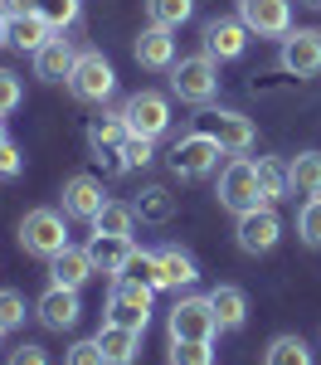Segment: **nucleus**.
Returning a JSON list of instances; mask_svg holds the SVG:
<instances>
[{
  "instance_id": "nucleus-1",
  "label": "nucleus",
  "mask_w": 321,
  "mask_h": 365,
  "mask_svg": "<svg viewBox=\"0 0 321 365\" xmlns=\"http://www.w3.org/2000/svg\"><path fill=\"white\" fill-rule=\"evenodd\" d=\"M171 93L180 103H195V108H209L219 98V58L209 54H185L171 63Z\"/></svg>"
},
{
  "instance_id": "nucleus-2",
  "label": "nucleus",
  "mask_w": 321,
  "mask_h": 365,
  "mask_svg": "<svg viewBox=\"0 0 321 365\" xmlns=\"http://www.w3.org/2000/svg\"><path fill=\"white\" fill-rule=\"evenodd\" d=\"M219 156H224V146L209 137V132H185V137L171 141V151H166V166L180 175V180H204L209 170L219 166Z\"/></svg>"
},
{
  "instance_id": "nucleus-3",
  "label": "nucleus",
  "mask_w": 321,
  "mask_h": 365,
  "mask_svg": "<svg viewBox=\"0 0 321 365\" xmlns=\"http://www.w3.org/2000/svg\"><path fill=\"white\" fill-rule=\"evenodd\" d=\"M63 220H68L63 210H29L25 220H20V249L49 263L54 253L68 249V225Z\"/></svg>"
},
{
  "instance_id": "nucleus-4",
  "label": "nucleus",
  "mask_w": 321,
  "mask_h": 365,
  "mask_svg": "<svg viewBox=\"0 0 321 365\" xmlns=\"http://www.w3.org/2000/svg\"><path fill=\"white\" fill-rule=\"evenodd\" d=\"M219 205L224 210H233V215H248V210H258V205H268L258 190V161H248V156H233L229 166L219 170Z\"/></svg>"
},
{
  "instance_id": "nucleus-5",
  "label": "nucleus",
  "mask_w": 321,
  "mask_h": 365,
  "mask_svg": "<svg viewBox=\"0 0 321 365\" xmlns=\"http://www.w3.org/2000/svg\"><path fill=\"white\" fill-rule=\"evenodd\" d=\"M122 117H127V132L132 137H166L171 132V98L156 93V88H142L122 103Z\"/></svg>"
},
{
  "instance_id": "nucleus-6",
  "label": "nucleus",
  "mask_w": 321,
  "mask_h": 365,
  "mask_svg": "<svg viewBox=\"0 0 321 365\" xmlns=\"http://www.w3.org/2000/svg\"><path fill=\"white\" fill-rule=\"evenodd\" d=\"M112 88H117L112 63L98 54V49H78V63H73V73H68V93H73L78 103H107Z\"/></svg>"
},
{
  "instance_id": "nucleus-7",
  "label": "nucleus",
  "mask_w": 321,
  "mask_h": 365,
  "mask_svg": "<svg viewBox=\"0 0 321 365\" xmlns=\"http://www.w3.org/2000/svg\"><path fill=\"white\" fill-rule=\"evenodd\" d=\"M219 317L209 307V297H180L166 317V336L171 341H214Z\"/></svg>"
},
{
  "instance_id": "nucleus-8",
  "label": "nucleus",
  "mask_w": 321,
  "mask_h": 365,
  "mask_svg": "<svg viewBox=\"0 0 321 365\" xmlns=\"http://www.w3.org/2000/svg\"><path fill=\"white\" fill-rule=\"evenodd\" d=\"M151 292L156 287H146V282L117 278L112 292H107V322L132 327V331H146V322H151Z\"/></svg>"
},
{
  "instance_id": "nucleus-9",
  "label": "nucleus",
  "mask_w": 321,
  "mask_h": 365,
  "mask_svg": "<svg viewBox=\"0 0 321 365\" xmlns=\"http://www.w3.org/2000/svg\"><path fill=\"white\" fill-rule=\"evenodd\" d=\"M238 249L243 253H273L278 249V239H283V220H278V210L273 205H258V210H248V215H238Z\"/></svg>"
},
{
  "instance_id": "nucleus-10",
  "label": "nucleus",
  "mask_w": 321,
  "mask_h": 365,
  "mask_svg": "<svg viewBox=\"0 0 321 365\" xmlns=\"http://www.w3.org/2000/svg\"><path fill=\"white\" fill-rule=\"evenodd\" d=\"M204 132L219 141L229 156L253 151V141H258V127H253L243 113H229V108H209V113H204Z\"/></svg>"
},
{
  "instance_id": "nucleus-11",
  "label": "nucleus",
  "mask_w": 321,
  "mask_h": 365,
  "mask_svg": "<svg viewBox=\"0 0 321 365\" xmlns=\"http://www.w3.org/2000/svg\"><path fill=\"white\" fill-rule=\"evenodd\" d=\"M238 20L258 39H283L292 29V0H238Z\"/></svg>"
},
{
  "instance_id": "nucleus-12",
  "label": "nucleus",
  "mask_w": 321,
  "mask_h": 365,
  "mask_svg": "<svg viewBox=\"0 0 321 365\" xmlns=\"http://www.w3.org/2000/svg\"><path fill=\"white\" fill-rule=\"evenodd\" d=\"M283 68L292 78H317L321 73V29H288L283 34Z\"/></svg>"
},
{
  "instance_id": "nucleus-13",
  "label": "nucleus",
  "mask_w": 321,
  "mask_h": 365,
  "mask_svg": "<svg viewBox=\"0 0 321 365\" xmlns=\"http://www.w3.org/2000/svg\"><path fill=\"white\" fill-rule=\"evenodd\" d=\"M243 49H248V25L238 15H219L204 25V54L209 58L229 63V58H243Z\"/></svg>"
},
{
  "instance_id": "nucleus-14",
  "label": "nucleus",
  "mask_w": 321,
  "mask_h": 365,
  "mask_svg": "<svg viewBox=\"0 0 321 365\" xmlns=\"http://www.w3.org/2000/svg\"><path fill=\"white\" fill-rule=\"evenodd\" d=\"M58 195H63V215H68V220H83V225H93V220H98V210L107 205L98 175H68Z\"/></svg>"
},
{
  "instance_id": "nucleus-15",
  "label": "nucleus",
  "mask_w": 321,
  "mask_h": 365,
  "mask_svg": "<svg viewBox=\"0 0 321 365\" xmlns=\"http://www.w3.org/2000/svg\"><path fill=\"white\" fill-rule=\"evenodd\" d=\"M34 312H39V322H44L49 331H68V327H78V317H83L78 287H58V282H49V292L34 302Z\"/></svg>"
},
{
  "instance_id": "nucleus-16",
  "label": "nucleus",
  "mask_w": 321,
  "mask_h": 365,
  "mask_svg": "<svg viewBox=\"0 0 321 365\" xmlns=\"http://www.w3.org/2000/svg\"><path fill=\"white\" fill-rule=\"evenodd\" d=\"M132 54H137V63H142V68H151V73L171 68V63H175V39H171V29H161V25L142 29V34H137V44H132Z\"/></svg>"
},
{
  "instance_id": "nucleus-17",
  "label": "nucleus",
  "mask_w": 321,
  "mask_h": 365,
  "mask_svg": "<svg viewBox=\"0 0 321 365\" xmlns=\"http://www.w3.org/2000/svg\"><path fill=\"white\" fill-rule=\"evenodd\" d=\"M98 346H102L107 365H137V356H142V331L117 327V322H102V327H98Z\"/></svg>"
},
{
  "instance_id": "nucleus-18",
  "label": "nucleus",
  "mask_w": 321,
  "mask_h": 365,
  "mask_svg": "<svg viewBox=\"0 0 321 365\" xmlns=\"http://www.w3.org/2000/svg\"><path fill=\"white\" fill-rule=\"evenodd\" d=\"M73 63H78V49H73L68 39H49V44L34 54V78H44V83H68Z\"/></svg>"
},
{
  "instance_id": "nucleus-19",
  "label": "nucleus",
  "mask_w": 321,
  "mask_h": 365,
  "mask_svg": "<svg viewBox=\"0 0 321 365\" xmlns=\"http://www.w3.org/2000/svg\"><path fill=\"white\" fill-rule=\"evenodd\" d=\"M209 307L219 317V331H243V322H248V297H243V287H233V282L209 287Z\"/></svg>"
},
{
  "instance_id": "nucleus-20",
  "label": "nucleus",
  "mask_w": 321,
  "mask_h": 365,
  "mask_svg": "<svg viewBox=\"0 0 321 365\" xmlns=\"http://www.w3.org/2000/svg\"><path fill=\"white\" fill-rule=\"evenodd\" d=\"M93 273H98V268H93V253H88V249H73V244L49 258V278H54L58 287H83Z\"/></svg>"
},
{
  "instance_id": "nucleus-21",
  "label": "nucleus",
  "mask_w": 321,
  "mask_h": 365,
  "mask_svg": "<svg viewBox=\"0 0 321 365\" xmlns=\"http://www.w3.org/2000/svg\"><path fill=\"white\" fill-rule=\"evenodd\" d=\"M156 258H161V287H195L200 282V263L190 258L185 249H175V244H166V249H156Z\"/></svg>"
},
{
  "instance_id": "nucleus-22",
  "label": "nucleus",
  "mask_w": 321,
  "mask_h": 365,
  "mask_svg": "<svg viewBox=\"0 0 321 365\" xmlns=\"http://www.w3.org/2000/svg\"><path fill=\"white\" fill-rule=\"evenodd\" d=\"M132 239H117V234H93V244H88V253H93V268L98 273H107V278H117L122 268H127V258H132Z\"/></svg>"
},
{
  "instance_id": "nucleus-23",
  "label": "nucleus",
  "mask_w": 321,
  "mask_h": 365,
  "mask_svg": "<svg viewBox=\"0 0 321 365\" xmlns=\"http://www.w3.org/2000/svg\"><path fill=\"white\" fill-rule=\"evenodd\" d=\"M49 39H58V34L49 29V20H44L39 10H29V15H20V20H10V44H15L20 54H39Z\"/></svg>"
},
{
  "instance_id": "nucleus-24",
  "label": "nucleus",
  "mask_w": 321,
  "mask_h": 365,
  "mask_svg": "<svg viewBox=\"0 0 321 365\" xmlns=\"http://www.w3.org/2000/svg\"><path fill=\"white\" fill-rule=\"evenodd\" d=\"M288 180L297 195H321V151H297L288 161Z\"/></svg>"
},
{
  "instance_id": "nucleus-25",
  "label": "nucleus",
  "mask_w": 321,
  "mask_h": 365,
  "mask_svg": "<svg viewBox=\"0 0 321 365\" xmlns=\"http://www.w3.org/2000/svg\"><path fill=\"white\" fill-rule=\"evenodd\" d=\"M132 210H137V220H142V225H171V220H175V200H171L166 185H146L142 200H137Z\"/></svg>"
},
{
  "instance_id": "nucleus-26",
  "label": "nucleus",
  "mask_w": 321,
  "mask_h": 365,
  "mask_svg": "<svg viewBox=\"0 0 321 365\" xmlns=\"http://www.w3.org/2000/svg\"><path fill=\"white\" fill-rule=\"evenodd\" d=\"M258 190L268 205H278L283 195H292V180H288V161L278 156H258Z\"/></svg>"
},
{
  "instance_id": "nucleus-27",
  "label": "nucleus",
  "mask_w": 321,
  "mask_h": 365,
  "mask_svg": "<svg viewBox=\"0 0 321 365\" xmlns=\"http://www.w3.org/2000/svg\"><path fill=\"white\" fill-rule=\"evenodd\" d=\"M132 229H137V210H132V205H117V200H107V205L98 210V220H93V234L132 239Z\"/></svg>"
},
{
  "instance_id": "nucleus-28",
  "label": "nucleus",
  "mask_w": 321,
  "mask_h": 365,
  "mask_svg": "<svg viewBox=\"0 0 321 365\" xmlns=\"http://www.w3.org/2000/svg\"><path fill=\"white\" fill-rule=\"evenodd\" d=\"M263 365H312V346L302 336H273L263 351Z\"/></svg>"
},
{
  "instance_id": "nucleus-29",
  "label": "nucleus",
  "mask_w": 321,
  "mask_h": 365,
  "mask_svg": "<svg viewBox=\"0 0 321 365\" xmlns=\"http://www.w3.org/2000/svg\"><path fill=\"white\" fill-rule=\"evenodd\" d=\"M195 15V0H146V20L161 29H180Z\"/></svg>"
},
{
  "instance_id": "nucleus-30",
  "label": "nucleus",
  "mask_w": 321,
  "mask_h": 365,
  "mask_svg": "<svg viewBox=\"0 0 321 365\" xmlns=\"http://www.w3.org/2000/svg\"><path fill=\"white\" fill-rule=\"evenodd\" d=\"M127 137H132V132H127V117L122 113H98L88 122V146H102V141H107V146H122Z\"/></svg>"
},
{
  "instance_id": "nucleus-31",
  "label": "nucleus",
  "mask_w": 321,
  "mask_h": 365,
  "mask_svg": "<svg viewBox=\"0 0 321 365\" xmlns=\"http://www.w3.org/2000/svg\"><path fill=\"white\" fill-rule=\"evenodd\" d=\"M117 278L146 282V287H156V292H161V258H156V253H146V249H132V258H127V268H122Z\"/></svg>"
},
{
  "instance_id": "nucleus-32",
  "label": "nucleus",
  "mask_w": 321,
  "mask_h": 365,
  "mask_svg": "<svg viewBox=\"0 0 321 365\" xmlns=\"http://www.w3.org/2000/svg\"><path fill=\"white\" fill-rule=\"evenodd\" d=\"M34 10L49 20V29H54V34H63L68 25H78V15H83V0H39Z\"/></svg>"
},
{
  "instance_id": "nucleus-33",
  "label": "nucleus",
  "mask_w": 321,
  "mask_h": 365,
  "mask_svg": "<svg viewBox=\"0 0 321 365\" xmlns=\"http://www.w3.org/2000/svg\"><path fill=\"white\" fill-rule=\"evenodd\" d=\"M214 341H171V365H214Z\"/></svg>"
},
{
  "instance_id": "nucleus-34",
  "label": "nucleus",
  "mask_w": 321,
  "mask_h": 365,
  "mask_svg": "<svg viewBox=\"0 0 321 365\" xmlns=\"http://www.w3.org/2000/svg\"><path fill=\"white\" fill-rule=\"evenodd\" d=\"M297 234L317 249L321 244V195H307V205L297 210Z\"/></svg>"
},
{
  "instance_id": "nucleus-35",
  "label": "nucleus",
  "mask_w": 321,
  "mask_h": 365,
  "mask_svg": "<svg viewBox=\"0 0 321 365\" xmlns=\"http://www.w3.org/2000/svg\"><path fill=\"white\" fill-rule=\"evenodd\" d=\"M88 151H93V166L102 170V175H107V180H112V175H127V151H122V146H107V141H102V146H88Z\"/></svg>"
},
{
  "instance_id": "nucleus-36",
  "label": "nucleus",
  "mask_w": 321,
  "mask_h": 365,
  "mask_svg": "<svg viewBox=\"0 0 321 365\" xmlns=\"http://www.w3.org/2000/svg\"><path fill=\"white\" fill-rule=\"evenodd\" d=\"M25 297H20V292H15V287H0V327H5V331H20V327H25Z\"/></svg>"
},
{
  "instance_id": "nucleus-37",
  "label": "nucleus",
  "mask_w": 321,
  "mask_h": 365,
  "mask_svg": "<svg viewBox=\"0 0 321 365\" xmlns=\"http://www.w3.org/2000/svg\"><path fill=\"white\" fill-rule=\"evenodd\" d=\"M63 365H107V356H102V346L93 336V341H73V346L63 351Z\"/></svg>"
},
{
  "instance_id": "nucleus-38",
  "label": "nucleus",
  "mask_w": 321,
  "mask_h": 365,
  "mask_svg": "<svg viewBox=\"0 0 321 365\" xmlns=\"http://www.w3.org/2000/svg\"><path fill=\"white\" fill-rule=\"evenodd\" d=\"M20 103H25V83H20V78H15L10 68H0V117L15 113Z\"/></svg>"
},
{
  "instance_id": "nucleus-39",
  "label": "nucleus",
  "mask_w": 321,
  "mask_h": 365,
  "mask_svg": "<svg viewBox=\"0 0 321 365\" xmlns=\"http://www.w3.org/2000/svg\"><path fill=\"white\" fill-rule=\"evenodd\" d=\"M122 151H127V166H151L156 141H151V137H127V141H122Z\"/></svg>"
},
{
  "instance_id": "nucleus-40",
  "label": "nucleus",
  "mask_w": 321,
  "mask_h": 365,
  "mask_svg": "<svg viewBox=\"0 0 321 365\" xmlns=\"http://www.w3.org/2000/svg\"><path fill=\"white\" fill-rule=\"evenodd\" d=\"M20 170H25V151H20L15 141H5V146H0V180H15Z\"/></svg>"
},
{
  "instance_id": "nucleus-41",
  "label": "nucleus",
  "mask_w": 321,
  "mask_h": 365,
  "mask_svg": "<svg viewBox=\"0 0 321 365\" xmlns=\"http://www.w3.org/2000/svg\"><path fill=\"white\" fill-rule=\"evenodd\" d=\"M5 365H49V351H44V346H15V351H10V361Z\"/></svg>"
},
{
  "instance_id": "nucleus-42",
  "label": "nucleus",
  "mask_w": 321,
  "mask_h": 365,
  "mask_svg": "<svg viewBox=\"0 0 321 365\" xmlns=\"http://www.w3.org/2000/svg\"><path fill=\"white\" fill-rule=\"evenodd\" d=\"M34 5H39V0H0V15H5V20H20V15H29Z\"/></svg>"
},
{
  "instance_id": "nucleus-43",
  "label": "nucleus",
  "mask_w": 321,
  "mask_h": 365,
  "mask_svg": "<svg viewBox=\"0 0 321 365\" xmlns=\"http://www.w3.org/2000/svg\"><path fill=\"white\" fill-rule=\"evenodd\" d=\"M5 44H10V20L0 15V49H5Z\"/></svg>"
},
{
  "instance_id": "nucleus-44",
  "label": "nucleus",
  "mask_w": 321,
  "mask_h": 365,
  "mask_svg": "<svg viewBox=\"0 0 321 365\" xmlns=\"http://www.w3.org/2000/svg\"><path fill=\"white\" fill-rule=\"evenodd\" d=\"M5 141H10V137H5V117H0V146H5Z\"/></svg>"
},
{
  "instance_id": "nucleus-45",
  "label": "nucleus",
  "mask_w": 321,
  "mask_h": 365,
  "mask_svg": "<svg viewBox=\"0 0 321 365\" xmlns=\"http://www.w3.org/2000/svg\"><path fill=\"white\" fill-rule=\"evenodd\" d=\"M302 5H312V10H321V0H302Z\"/></svg>"
},
{
  "instance_id": "nucleus-46",
  "label": "nucleus",
  "mask_w": 321,
  "mask_h": 365,
  "mask_svg": "<svg viewBox=\"0 0 321 365\" xmlns=\"http://www.w3.org/2000/svg\"><path fill=\"white\" fill-rule=\"evenodd\" d=\"M0 341H5V327H0Z\"/></svg>"
}]
</instances>
